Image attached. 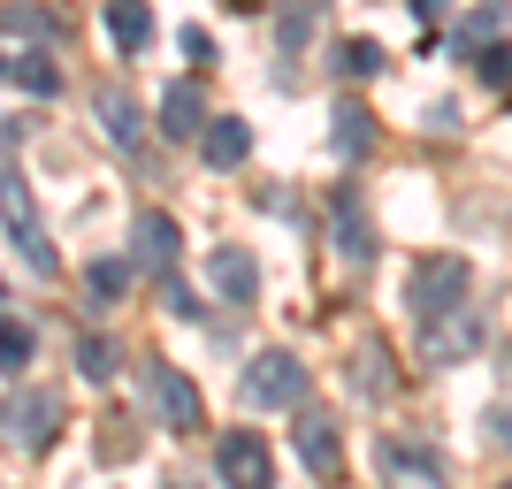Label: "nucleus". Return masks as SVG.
Masks as SVG:
<instances>
[{"label":"nucleus","mask_w":512,"mask_h":489,"mask_svg":"<svg viewBox=\"0 0 512 489\" xmlns=\"http://www.w3.org/2000/svg\"><path fill=\"white\" fill-rule=\"evenodd\" d=\"M77 375H85V383H107V375H115V344L85 337V344H77Z\"/></svg>","instance_id":"b1692460"},{"label":"nucleus","mask_w":512,"mask_h":489,"mask_svg":"<svg viewBox=\"0 0 512 489\" xmlns=\"http://www.w3.org/2000/svg\"><path fill=\"white\" fill-rule=\"evenodd\" d=\"M8 69H16V62H8V54H0V77H8Z\"/></svg>","instance_id":"7c9ffc66"},{"label":"nucleus","mask_w":512,"mask_h":489,"mask_svg":"<svg viewBox=\"0 0 512 489\" xmlns=\"http://www.w3.org/2000/svg\"><path fill=\"white\" fill-rule=\"evenodd\" d=\"M467 291H474L467 260L459 253H428V260H413V276H406V314L436 321V314H451V306H467Z\"/></svg>","instance_id":"f257e3e1"},{"label":"nucleus","mask_w":512,"mask_h":489,"mask_svg":"<svg viewBox=\"0 0 512 489\" xmlns=\"http://www.w3.org/2000/svg\"><path fill=\"white\" fill-rule=\"evenodd\" d=\"M100 451H107V459H130V451H138V436H130V428H115V421H107V436H100Z\"/></svg>","instance_id":"bb28decb"},{"label":"nucleus","mask_w":512,"mask_h":489,"mask_svg":"<svg viewBox=\"0 0 512 489\" xmlns=\"http://www.w3.org/2000/svg\"><path fill=\"white\" fill-rule=\"evenodd\" d=\"M107 39L123 46V54H138L153 39V8L146 0H107Z\"/></svg>","instance_id":"dca6fc26"},{"label":"nucleus","mask_w":512,"mask_h":489,"mask_svg":"<svg viewBox=\"0 0 512 489\" xmlns=\"http://www.w3.org/2000/svg\"><path fill=\"white\" fill-rule=\"evenodd\" d=\"M291 451H299V467L314 474V482H329V474L344 467V444H337V421H329V413H299V421H291Z\"/></svg>","instance_id":"6e6552de"},{"label":"nucleus","mask_w":512,"mask_h":489,"mask_svg":"<svg viewBox=\"0 0 512 489\" xmlns=\"http://www.w3.org/2000/svg\"><path fill=\"white\" fill-rule=\"evenodd\" d=\"M329 222H337V253H344V260H367V253H375V237H367V214H360V199H352V192L329 199Z\"/></svg>","instance_id":"2eb2a0df"},{"label":"nucleus","mask_w":512,"mask_h":489,"mask_svg":"<svg viewBox=\"0 0 512 489\" xmlns=\"http://www.w3.org/2000/svg\"><path fill=\"white\" fill-rule=\"evenodd\" d=\"M0 298H8V291H0Z\"/></svg>","instance_id":"2f4dec72"},{"label":"nucleus","mask_w":512,"mask_h":489,"mask_svg":"<svg viewBox=\"0 0 512 489\" xmlns=\"http://www.w3.org/2000/svg\"><path fill=\"white\" fill-rule=\"evenodd\" d=\"M375 390V398H383V390H390V367H383V352H375V344H367V352H360V360H352V390Z\"/></svg>","instance_id":"393cba45"},{"label":"nucleus","mask_w":512,"mask_h":489,"mask_svg":"<svg viewBox=\"0 0 512 489\" xmlns=\"http://www.w3.org/2000/svg\"><path fill=\"white\" fill-rule=\"evenodd\" d=\"M375 69H383V46H375V39H344L337 46V77H344V85H367Z\"/></svg>","instance_id":"6ab92c4d"},{"label":"nucleus","mask_w":512,"mask_h":489,"mask_svg":"<svg viewBox=\"0 0 512 489\" xmlns=\"http://www.w3.org/2000/svg\"><path fill=\"white\" fill-rule=\"evenodd\" d=\"M161 130H169L176 146L207 130V100H199V85H169V92H161Z\"/></svg>","instance_id":"4468645a"},{"label":"nucleus","mask_w":512,"mask_h":489,"mask_svg":"<svg viewBox=\"0 0 512 489\" xmlns=\"http://www.w3.org/2000/svg\"><path fill=\"white\" fill-rule=\"evenodd\" d=\"M23 92H39V100H54L62 92V69H54V54H16V69H8Z\"/></svg>","instance_id":"aec40b11"},{"label":"nucleus","mask_w":512,"mask_h":489,"mask_svg":"<svg viewBox=\"0 0 512 489\" xmlns=\"http://www.w3.org/2000/svg\"><path fill=\"white\" fill-rule=\"evenodd\" d=\"M207 276H214V291H222V298H237V306H245V298L260 291V260L245 253V245H222V253L207 260Z\"/></svg>","instance_id":"9b49d317"},{"label":"nucleus","mask_w":512,"mask_h":489,"mask_svg":"<svg viewBox=\"0 0 512 489\" xmlns=\"http://www.w3.org/2000/svg\"><path fill=\"white\" fill-rule=\"evenodd\" d=\"M100 130L115 146H138V107H130L123 92H100Z\"/></svg>","instance_id":"412c9836"},{"label":"nucleus","mask_w":512,"mask_h":489,"mask_svg":"<svg viewBox=\"0 0 512 489\" xmlns=\"http://www.w3.org/2000/svg\"><path fill=\"white\" fill-rule=\"evenodd\" d=\"M176 245H184L176 214H161V207H146V214H138V230H130V260H138V268L169 276V268H176Z\"/></svg>","instance_id":"1a4fd4ad"},{"label":"nucleus","mask_w":512,"mask_h":489,"mask_svg":"<svg viewBox=\"0 0 512 489\" xmlns=\"http://www.w3.org/2000/svg\"><path fill=\"white\" fill-rule=\"evenodd\" d=\"M214 474H222V482H245V489H268L276 459H268V444H260L253 428H230V436L214 444Z\"/></svg>","instance_id":"423d86ee"},{"label":"nucleus","mask_w":512,"mask_h":489,"mask_svg":"<svg viewBox=\"0 0 512 489\" xmlns=\"http://www.w3.org/2000/svg\"><path fill=\"white\" fill-rule=\"evenodd\" d=\"M413 329H421V360H428V367H459V360H474V352H482V337H490L474 306H451V314L413 321Z\"/></svg>","instance_id":"20e7f679"},{"label":"nucleus","mask_w":512,"mask_h":489,"mask_svg":"<svg viewBox=\"0 0 512 489\" xmlns=\"http://www.w3.org/2000/svg\"><path fill=\"white\" fill-rule=\"evenodd\" d=\"M31 367V329L16 314H0V375H23Z\"/></svg>","instance_id":"4be33fe9"},{"label":"nucleus","mask_w":512,"mask_h":489,"mask_svg":"<svg viewBox=\"0 0 512 489\" xmlns=\"http://www.w3.org/2000/svg\"><path fill=\"white\" fill-rule=\"evenodd\" d=\"M329 146H337V161H360V153L375 146V123H367L360 100H337V107H329Z\"/></svg>","instance_id":"ddd939ff"},{"label":"nucleus","mask_w":512,"mask_h":489,"mask_svg":"<svg viewBox=\"0 0 512 489\" xmlns=\"http://www.w3.org/2000/svg\"><path fill=\"white\" fill-rule=\"evenodd\" d=\"M467 62H474V77H482V85H497V92L512 85V39H497V31H490L482 46H467Z\"/></svg>","instance_id":"a211bd4d"},{"label":"nucleus","mask_w":512,"mask_h":489,"mask_svg":"<svg viewBox=\"0 0 512 489\" xmlns=\"http://www.w3.org/2000/svg\"><path fill=\"white\" fill-rule=\"evenodd\" d=\"M314 16H321V0H291V8H283V54H299V46L314 39Z\"/></svg>","instance_id":"5701e85b"},{"label":"nucleus","mask_w":512,"mask_h":489,"mask_svg":"<svg viewBox=\"0 0 512 489\" xmlns=\"http://www.w3.org/2000/svg\"><path fill=\"white\" fill-rule=\"evenodd\" d=\"M299 390H306V360L299 352H253L245 360V375H237V398L245 405H299Z\"/></svg>","instance_id":"7ed1b4c3"},{"label":"nucleus","mask_w":512,"mask_h":489,"mask_svg":"<svg viewBox=\"0 0 512 489\" xmlns=\"http://www.w3.org/2000/svg\"><path fill=\"white\" fill-rule=\"evenodd\" d=\"M146 398H153V413L184 436V428H199V390H192V375H176L169 360H153L146 367Z\"/></svg>","instance_id":"0eeeda50"},{"label":"nucleus","mask_w":512,"mask_h":489,"mask_svg":"<svg viewBox=\"0 0 512 489\" xmlns=\"http://www.w3.org/2000/svg\"><path fill=\"white\" fill-rule=\"evenodd\" d=\"M0 428H8L16 451H46L62 436V398H54V390H16V398L0 405Z\"/></svg>","instance_id":"39448f33"},{"label":"nucleus","mask_w":512,"mask_h":489,"mask_svg":"<svg viewBox=\"0 0 512 489\" xmlns=\"http://www.w3.org/2000/svg\"><path fill=\"white\" fill-rule=\"evenodd\" d=\"M161 306H169L176 321H199V298L184 291V283H176V268H169V276H161Z\"/></svg>","instance_id":"a878e982"},{"label":"nucleus","mask_w":512,"mask_h":489,"mask_svg":"<svg viewBox=\"0 0 512 489\" xmlns=\"http://www.w3.org/2000/svg\"><path fill=\"white\" fill-rule=\"evenodd\" d=\"M199 153H207L214 169H237V161L253 153V123H245V115H207V130H199Z\"/></svg>","instance_id":"9d476101"},{"label":"nucleus","mask_w":512,"mask_h":489,"mask_svg":"<svg viewBox=\"0 0 512 489\" xmlns=\"http://www.w3.org/2000/svg\"><path fill=\"white\" fill-rule=\"evenodd\" d=\"M0 230H8V245L23 253V268L54 276V245H46V222H39V199H31L23 169H0Z\"/></svg>","instance_id":"f03ea898"},{"label":"nucleus","mask_w":512,"mask_h":489,"mask_svg":"<svg viewBox=\"0 0 512 489\" xmlns=\"http://www.w3.org/2000/svg\"><path fill=\"white\" fill-rule=\"evenodd\" d=\"M375 467H383L390 482H444V459H436V451H421V444H398V436L375 451Z\"/></svg>","instance_id":"f8f14e48"},{"label":"nucleus","mask_w":512,"mask_h":489,"mask_svg":"<svg viewBox=\"0 0 512 489\" xmlns=\"http://www.w3.org/2000/svg\"><path fill=\"white\" fill-rule=\"evenodd\" d=\"M444 8L451 0H413V23H444Z\"/></svg>","instance_id":"c85d7f7f"},{"label":"nucleus","mask_w":512,"mask_h":489,"mask_svg":"<svg viewBox=\"0 0 512 489\" xmlns=\"http://www.w3.org/2000/svg\"><path fill=\"white\" fill-rule=\"evenodd\" d=\"M184 54H192V62H199V69H207V62H214V39H207V31H199V23H192V31H184Z\"/></svg>","instance_id":"cd10ccee"},{"label":"nucleus","mask_w":512,"mask_h":489,"mask_svg":"<svg viewBox=\"0 0 512 489\" xmlns=\"http://www.w3.org/2000/svg\"><path fill=\"white\" fill-rule=\"evenodd\" d=\"M130 276H138V260H115V253H107V260H92V268H85L92 306H115V298L130 291Z\"/></svg>","instance_id":"f3484780"},{"label":"nucleus","mask_w":512,"mask_h":489,"mask_svg":"<svg viewBox=\"0 0 512 489\" xmlns=\"http://www.w3.org/2000/svg\"><path fill=\"white\" fill-rule=\"evenodd\" d=\"M222 8H237V16H253V8H260V0H222Z\"/></svg>","instance_id":"c756f323"}]
</instances>
